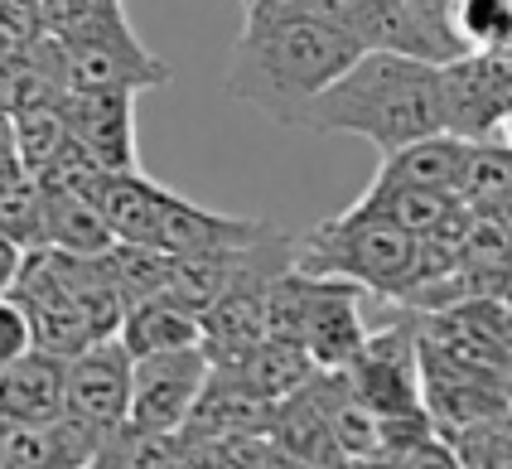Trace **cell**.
Instances as JSON below:
<instances>
[{
  "label": "cell",
  "instance_id": "30",
  "mask_svg": "<svg viewBox=\"0 0 512 469\" xmlns=\"http://www.w3.org/2000/svg\"><path fill=\"white\" fill-rule=\"evenodd\" d=\"M121 15V0H44V30L49 34H78L97 20Z\"/></svg>",
  "mask_w": 512,
  "mask_h": 469
},
{
  "label": "cell",
  "instance_id": "13",
  "mask_svg": "<svg viewBox=\"0 0 512 469\" xmlns=\"http://www.w3.org/2000/svg\"><path fill=\"white\" fill-rule=\"evenodd\" d=\"M319 378V373H314ZM305 382L300 392H290L276 402L271 411V436L276 445L285 450L290 465H310V469H339V465H353L348 450H343L339 431H334V416L324 407V392L319 382Z\"/></svg>",
  "mask_w": 512,
  "mask_h": 469
},
{
  "label": "cell",
  "instance_id": "35",
  "mask_svg": "<svg viewBox=\"0 0 512 469\" xmlns=\"http://www.w3.org/2000/svg\"><path fill=\"white\" fill-rule=\"evenodd\" d=\"M508 416H512V411H508Z\"/></svg>",
  "mask_w": 512,
  "mask_h": 469
},
{
  "label": "cell",
  "instance_id": "28",
  "mask_svg": "<svg viewBox=\"0 0 512 469\" xmlns=\"http://www.w3.org/2000/svg\"><path fill=\"white\" fill-rule=\"evenodd\" d=\"M0 469H54V440L49 421H5L0 416Z\"/></svg>",
  "mask_w": 512,
  "mask_h": 469
},
{
  "label": "cell",
  "instance_id": "19",
  "mask_svg": "<svg viewBox=\"0 0 512 469\" xmlns=\"http://www.w3.org/2000/svg\"><path fill=\"white\" fill-rule=\"evenodd\" d=\"M0 233L15 237L25 252L49 242V184L29 165L0 170Z\"/></svg>",
  "mask_w": 512,
  "mask_h": 469
},
{
  "label": "cell",
  "instance_id": "33",
  "mask_svg": "<svg viewBox=\"0 0 512 469\" xmlns=\"http://www.w3.org/2000/svg\"><path fill=\"white\" fill-rule=\"evenodd\" d=\"M498 141H508L512 146V107H508V117H503V126H498Z\"/></svg>",
  "mask_w": 512,
  "mask_h": 469
},
{
  "label": "cell",
  "instance_id": "29",
  "mask_svg": "<svg viewBox=\"0 0 512 469\" xmlns=\"http://www.w3.org/2000/svg\"><path fill=\"white\" fill-rule=\"evenodd\" d=\"M39 349V339H34V320H29V305L20 300L15 291L0 295V373L5 368H15L25 353Z\"/></svg>",
  "mask_w": 512,
  "mask_h": 469
},
{
  "label": "cell",
  "instance_id": "12",
  "mask_svg": "<svg viewBox=\"0 0 512 469\" xmlns=\"http://www.w3.org/2000/svg\"><path fill=\"white\" fill-rule=\"evenodd\" d=\"M131 397H136V353L126 349L121 334H107L83 353L68 358V407L116 426L131 416Z\"/></svg>",
  "mask_w": 512,
  "mask_h": 469
},
{
  "label": "cell",
  "instance_id": "5",
  "mask_svg": "<svg viewBox=\"0 0 512 469\" xmlns=\"http://www.w3.org/2000/svg\"><path fill=\"white\" fill-rule=\"evenodd\" d=\"M363 300L358 281L295 262L266 286V334L305 344L319 368H348L372 339Z\"/></svg>",
  "mask_w": 512,
  "mask_h": 469
},
{
  "label": "cell",
  "instance_id": "25",
  "mask_svg": "<svg viewBox=\"0 0 512 469\" xmlns=\"http://www.w3.org/2000/svg\"><path fill=\"white\" fill-rule=\"evenodd\" d=\"M512 189V146L508 141H474L469 146V165L459 179V199L469 208H488Z\"/></svg>",
  "mask_w": 512,
  "mask_h": 469
},
{
  "label": "cell",
  "instance_id": "34",
  "mask_svg": "<svg viewBox=\"0 0 512 469\" xmlns=\"http://www.w3.org/2000/svg\"><path fill=\"white\" fill-rule=\"evenodd\" d=\"M242 5H252V0H242Z\"/></svg>",
  "mask_w": 512,
  "mask_h": 469
},
{
  "label": "cell",
  "instance_id": "14",
  "mask_svg": "<svg viewBox=\"0 0 512 469\" xmlns=\"http://www.w3.org/2000/svg\"><path fill=\"white\" fill-rule=\"evenodd\" d=\"M266 286L271 281H242L199 315L203 353L213 368H242L256 344L266 339Z\"/></svg>",
  "mask_w": 512,
  "mask_h": 469
},
{
  "label": "cell",
  "instance_id": "32",
  "mask_svg": "<svg viewBox=\"0 0 512 469\" xmlns=\"http://www.w3.org/2000/svg\"><path fill=\"white\" fill-rule=\"evenodd\" d=\"M20 165V136H15V112L0 107V170Z\"/></svg>",
  "mask_w": 512,
  "mask_h": 469
},
{
  "label": "cell",
  "instance_id": "7",
  "mask_svg": "<svg viewBox=\"0 0 512 469\" xmlns=\"http://www.w3.org/2000/svg\"><path fill=\"white\" fill-rule=\"evenodd\" d=\"M63 49V78L68 88H107V92H150L165 88L174 68L145 49L136 30L126 25V10L112 20H97L78 34H54Z\"/></svg>",
  "mask_w": 512,
  "mask_h": 469
},
{
  "label": "cell",
  "instance_id": "3",
  "mask_svg": "<svg viewBox=\"0 0 512 469\" xmlns=\"http://www.w3.org/2000/svg\"><path fill=\"white\" fill-rule=\"evenodd\" d=\"M10 291L29 305L39 349L58 358H73L107 334H121V320H126V295L107 266V252L83 257V252H63L54 242L29 247Z\"/></svg>",
  "mask_w": 512,
  "mask_h": 469
},
{
  "label": "cell",
  "instance_id": "31",
  "mask_svg": "<svg viewBox=\"0 0 512 469\" xmlns=\"http://www.w3.org/2000/svg\"><path fill=\"white\" fill-rule=\"evenodd\" d=\"M20 262H25V247H20L15 237L0 233V295L15 286V276H20Z\"/></svg>",
  "mask_w": 512,
  "mask_h": 469
},
{
  "label": "cell",
  "instance_id": "10",
  "mask_svg": "<svg viewBox=\"0 0 512 469\" xmlns=\"http://www.w3.org/2000/svg\"><path fill=\"white\" fill-rule=\"evenodd\" d=\"M208 373H213V363H208L203 344L136 358L131 421L145 426V431H184V421H189V411H194V402H199Z\"/></svg>",
  "mask_w": 512,
  "mask_h": 469
},
{
  "label": "cell",
  "instance_id": "15",
  "mask_svg": "<svg viewBox=\"0 0 512 469\" xmlns=\"http://www.w3.org/2000/svg\"><path fill=\"white\" fill-rule=\"evenodd\" d=\"M271 411H276V402L261 397L242 373L213 368L194 411H189V421H184V440L232 436V431H271Z\"/></svg>",
  "mask_w": 512,
  "mask_h": 469
},
{
  "label": "cell",
  "instance_id": "18",
  "mask_svg": "<svg viewBox=\"0 0 512 469\" xmlns=\"http://www.w3.org/2000/svg\"><path fill=\"white\" fill-rule=\"evenodd\" d=\"M121 339L136 358L150 353H170V349H194L203 344V320L194 310L174 305L170 295H150V300H131L126 320H121Z\"/></svg>",
  "mask_w": 512,
  "mask_h": 469
},
{
  "label": "cell",
  "instance_id": "27",
  "mask_svg": "<svg viewBox=\"0 0 512 469\" xmlns=\"http://www.w3.org/2000/svg\"><path fill=\"white\" fill-rule=\"evenodd\" d=\"M455 34L464 54L512 49V0H455Z\"/></svg>",
  "mask_w": 512,
  "mask_h": 469
},
{
  "label": "cell",
  "instance_id": "11",
  "mask_svg": "<svg viewBox=\"0 0 512 469\" xmlns=\"http://www.w3.org/2000/svg\"><path fill=\"white\" fill-rule=\"evenodd\" d=\"M63 117L73 141L112 175L141 170L136 155V92H107V88H68L63 92Z\"/></svg>",
  "mask_w": 512,
  "mask_h": 469
},
{
  "label": "cell",
  "instance_id": "16",
  "mask_svg": "<svg viewBox=\"0 0 512 469\" xmlns=\"http://www.w3.org/2000/svg\"><path fill=\"white\" fill-rule=\"evenodd\" d=\"M58 411H68V358L49 349L25 353L15 368L0 373V416L5 421H54Z\"/></svg>",
  "mask_w": 512,
  "mask_h": 469
},
{
  "label": "cell",
  "instance_id": "8",
  "mask_svg": "<svg viewBox=\"0 0 512 469\" xmlns=\"http://www.w3.org/2000/svg\"><path fill=\"white\" fill-rule=\"evenodd\" d=\"M353 392L368 402L377 416H401V411L426 407V382H421V329L416 310L397 324H372V339L363 353L343 368Z\"/></svg>",
  "mask_w": 512,
  "mask_h": 469
},
{
  "label": "cell",
  "instance_id": "21",
  "mask_svg": "<svg viewBox=\"0 0 512 469\" xmlns=\"http://www.w3.org/2000/svg\"><path fill=\"white\" fill-rule=\"evenodd\" d=\"M232 373H242V378H247L256 392H261V397L281 402V397L300 392V387H305V382L319 373V363H314V353L305 349V344L266 334V339H261V344L252 349V358H247L242 368H232Z\"/></svg>",
  "mask_w": 512,
  "mask_h": 469
},
{
  "label": "cell",
  "instance_id": "9",
  "mask_svg": "<svg viewBox=\"0 0 512 469\" xmlns=\"http://www.w3.org/2000/svg\"><path fill=\"white\" fill-rule=\"evenodd\" d=\"M445 131L464 141H493L512 107V49H474L440 63Z\"/></svg>",
  "mask_w": 512,
  "mask_h": 469
},
{
  "label": "cell",
  "instance_id": "24",
  "mask_svg": "<svg viewBox=\"0 0 512 469\" xmlns=\"http://www.w3.org/2000/svg\"><path fill=\"white\" fill-rule=\"evenodd\" d=\"M15 136H20V165H29L34 175H44L58 160V150L73 141L68 117H63V97L15 112Z\"/></svg>",
  "mask_w": 512,
  "mask_h": 469
},
{
  "label": "cell",
  "instance_id": "23",
  "mask_svg": "<svg viewBox=\"0 0 512 469\" xmlns=\"http://www.w3.org/2000/svg\"><path fill=\"white\" fill-rule=\"evenodd\" d=\"M107 266H112V276H116V286H121V295H126V305H131V300L165 295V286H170V276H174V252H160V247L116 237L112 247H107Z\"/></svg>",
  "mask_w": 512,
  "mask_h": 469
},
{
  "label": "cell",
  "instance_id": "20",
  "mask_svg": "<svg viewBox=\"0 0 512 469\" xmlns=\"http://www.w3.org/2000/svg\"><path fill=\"white\" fill-rule=\"evenodd\" d=\"M49 242L63 247V252L97 257V252H107L116 242V233H112V223H107V208L97 204V199L49 184Z\"/></svg>",
  "mask_w": 512,
  "mask_h": 469
},
{
  "label": "cell",
  "instance_id": "1",
  "mask_svg": "<svg viewBox=\"0 0 512 469\" xmlns=\"http://www.w3.org/2000/svg\"><path fill=\"white\" fill-rule=\"evenodd\" d=\"M363 59V44L348 30L319 20L290 0H252L247 25L232 44L223 97L256 107L276 126L300 131L310 102Z\"/></svg>",
  "mask_w": 512,
  "mask_h": 469
},
{
  "label": "cell",
  "instance_id": "17",
  "mask_svg": "<svg viewBox=\"0 0 512 469\" xmlns=\"http://www.w3.org/2000/svg\"><path fill=\"white\" fill-rule=\"evenodd\" d=\"M469 146H474V141H464L455 131H435V136H421V141H411V146L382 155L377 175L459 194V179H464V165H469Z\"/></svg>",
  "mask_w": 512,
  "mask_h": 469
},
{
  "label": "cell",
  "instance_id": "4",
  "mask_svg": "<svg viewBox=\"0 0 512 469\" xmlns=\"http://www.w3.org/2000/svg\"><path fill=\"white\" fill-rule=\"evenodd\" d=\"M102 208L116 237L126 242H145L174 257H194V252H228V247H247L266 233V218H242V213H213V208L194 204L184 194H174L150 175L131 170V175H112L102 189Z\"/></svg>",
  "mask_w": 512,
  "mask_h": 469
},
{
  "label": "cell",
  "instance_id": "6",
  "mask_svg": "<svg viewBox=\"0 0 512 469\" xmlns=\"http://www.w3.org/2000/svg\"><path fill=\"white\" fill-rule=\"evenodd\" d=\"M300 266L348 276L377 300L401 305L421 281V237L406 233L387 213L353 204L300 237Z\"/></svg>",
  "mask_w": 512,
  "mask_h": 469
},
{
  "label": "cell",
  "instance_id": "22",
  "mask_svg": "<svg viewBox=\"0 0 512 469\" xmlns=\"http://www.w3.org/2000/svg\"><path fill=\"white\" fill-rule=\"evenodd\" d=\"M184 445H189V465H208V469H285L290 465L271 431H232V436H203V440H184Z\"/></svg>",
  "mask_w": 512,
  "mask_h": 469
},
{
  "label": "cell",
  "instance_id": "26",
  "mask_svg": "<svg viewBox=\"0 0 512 469\" xmlns=\"http://www.w3.org/2000/svg\"><path fill=\"white\" fill-rule=\"evenodd\" d=\"M445 440L455 445L459 465L469 469H512V416H484V421H469L445 431Z\"/></svg>",
  "mask_w": 512,
  "mask_h": 469
},
{
  "label": "cell",
  "instance_id": "2",
  "mask_svg": "<svg viewBox=\"0 0 512 469\" xmlns=\"http://www.w3.org/2000/svg\"><path fill=\"white\" fill-rule=\"evenodd\" d=\"M300 131L363 136L377 146V155H392L421 136H435L445 131L440 63L397 54V49H363V59L310 102Z\"/></svg>",
  "mask_w": 512,
  "mask_h": 469
}]
</instances>
